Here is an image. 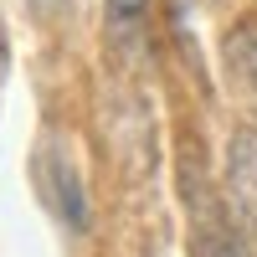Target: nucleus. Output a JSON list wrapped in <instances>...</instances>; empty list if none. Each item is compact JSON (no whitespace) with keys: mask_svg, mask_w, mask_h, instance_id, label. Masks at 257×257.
<instances>
[{"mask_svg":"<svg viewBox=\"0 0 257 257\" xmlns=\"http://www.w3.org/2000/svg\"><path fill=\"white\" fill-rule=\"evenodd\" d=\"M226 185L231 201L247 216V226L257 231V128H237L226 144Z\"/></svg>","mask_w":257,"mask_h":257,"instance_id":"obj_1","label":"nucleus"},{"mask_svg":"<svg viewBox=\"0 0 257 257\" xmlns=\"http://www.w3.org/2000/svg\"><path fill=\"white\" fill-rule=\"evenodd\" d=\"M226 62H231V77H237L247 93H257V11H247L237 26L226 31Z\"/></svg>","mask_w":257,"mask_h":257,"instance_id":"obj_2","label":"nucleus"},{"mask_svg":"<svg viewBox=\"0 0 257 257\" xmlns=\"http://www.w3.org/2000/svg\"><path fill=\"white\" fill-rule=\"evenodd\" d=\"M196 257H252V252H247V242H242L226 221L211 216V221L196 231Z\"/></svg>","mask_w":257,"mask_h":257,"instance_id":"obj_3","label":"nucleus"},{"mask_svg":"<svg viewBox=\"0 0 257 257\" xmlns=\"http://www.w3.org/2000/svg\"><path fill=\"white\" fill-rule=\"evenodd\" d=\"M103 11H108V31L118 41H128V36H139L144 16H149V0H103Z\"/></svg>","mask_w":257,"mask_h":257,"instance_id":"obj_4","label":"nucleus"}]
</instances>
